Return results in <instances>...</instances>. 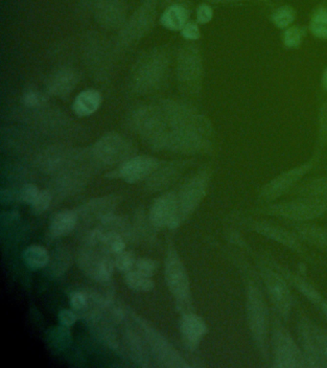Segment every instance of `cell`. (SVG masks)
<instances>
[{
  "instance_id": "obj_1",
  "label": "cell",
  "mask_w": 327,
  "mask_h": 368,
  "mask_svg": "<svg viewBox=\"0 0 327 368\" xmlns=\"http://www.w3.org/2000/svg\"><path fill=\"white\" fill-rule=\"evenodd\" d=\"M166 280L170 292L176 299L178 310L183 315L190 313L192 303H191L190 278L179 254L173 248H170L167 251Z\"/></svg>"
},
{
  "instance_id": "obj_2",
  "label": "cell",
  "mask_w": 327,
  "mask_h": 368,
  "mask_svg": "<svg viewBox=\"0 0 327 368\" xmlns=\"http://www.w3.org/2000/svg\"><path fill=\"white\" fill-rule=\"evenodd\" d=\"M168 60L161 52L149 53L137 63L132 74V84L135 91L147 94L155 91L166 78Z\"/></svg>"
},
{
  "instance_id": "obj_3",
  "label": "cell",
  "mask_w": 327,
  "mask_h": 368,
  "mask_svg": "<svg viewBox=\"0 0 327 368\" xmlns=\"http://www.w3.org/2000/svg\"><path fill=\"white\" fill-rule=\"evenodd\" d=\"M209 184V174L206 172H201L183 184L180 194L177 195L176 218L173 221L169 229H178L195 211L206 194Z\"/></svg>"
},
{
  "instance_id": "obj_4",
  "label": "cell",
  "mask_w": 327,
  "mask_h": 368,
  "mask_svg": "<svg viewBox=\"0 0 327 368\" xmlns=\"http://www.w3.org/2000/svg\"><path fill=\"white\" fill-rule=\"evenodd\" d=\"M135 322L137 323L140 331L142 332L143 337L148 344L156 361L161 367L172 368L188 367L185 360L180 356L179 352L176 350L169 341L166 340L161 334L151 326L150 324L142 317L134 315Z\"/></svg>"
},
{
  "instance_id": "obj_5",
  "label": "cell",
  "mask_w": 327,
  "mask_h": 368,
  "mask_svg": "<svg viewBox=\"0 0 327 368\" xmlns=\"http://www.w3.org/2000/svg\"><path fill=\"white\" fill-rule=\"evenodd\" d=\"M300 341L308 367H327V333L312 322L300 323Z\"/></svg>"
},
{
  "instance_id": "obj_6",
  "label": "cell",
  "mask_w": 327,
  "mask_h": 368,
  "mask_svg": "<svg viewBox=\"0 0 327 368\" xmlns=\"http://www.w3.org/2000/svg\"><path fill=\"white\" fill-rule=\"evenodd\" d=\"M248 319L255 343L263 354H267L268 312L260 291L254 286L248 290Z\"/></svg>"
},
{
  "instance_id": "obj_7",
  "label": "cell",
  "mask_w": 327,
  "mask_h": 368,
  "mask_svg": "<svg viewBox=\"0 0 327 368\" xmlns=\"http://www.w3.org/2000/svg\"><path fill=\"white\" fill-rule=\"evenodd\" d=\"M273 350L276 367H308L304 353L300 350L293 338L280 325L273 330Z\"/></svg>"
},
{
  "instance_id": "obj_8",
  "label": "cell",
  "mask_w": 327,
  "mask_h": 368,
  "mask_svg": "<svg viewBox=\"0 0 327 368\" xmlns=\"http://www.w3.org/2000/svg\"><path fill=\"white\" fill-rule=\"evenodd\" d=\"M178 79L183 91L196 92L201 86L203 63L199 50L194 46H186L180 50L177 68Z\"/></svg>"
},
{
  "instance_id": "obj_9",
  "label": "cell",
  "mask_w": 327,
  "mask_h": 368,
  "mask_svg": "<svg viewBox=\"0 0 327 368\" xmlns=\"http://www.w3.org/2000/svg\"><path fill=\"white\" fill-rule=\"evenodd\" d=\"M132 145L121 134L109 132L101 137L92 148L95 160L106 165L122 163L129 160Z\"/></svg>"
},
{
  "instance_id": "obj_10",
  "label": "cell",
  "mask_w": 327,
  "mask_h": 368,
  "mask_svg": "<svg viewBox=\"0 0 327 368\" xmlns=\"http://www.w3.org/2000/svg\"><path fill=\"white\" fill-rule=\"evenodd\" d=\"M327 210L326 201L316 200L307 198L304 200L295 201L272 206L271 212L276 216L284 218L305 221V220L317 218Z\"/></svg>"
},
{
  "instance_id": "obj_11",
  "label": "cell",
  "mask_w": 327,
  "mask_h": 368,
  "mask_svg": "<svg viewBox=\"0 0 327 368\" xmlns=\"http://www.w3.org/2000/svg\"><path fill=\"white\" fill-rule=\"evenodd\" d=\"M262 277L273 305L281 316L288 317L292 298L285 281L278 274L269 269H262Z\"/></svg>"
},
{
  "instance_id": "obj_12",
  "label": "cell",
  "mask_w": 327,
  "mask_h": 368,
  "mask_svg": "<svg viewBox=\"0 0 327 368\" xmlns=\"http://www.w3.org/2000/svg\"><path fill=\"white\" fill-rule=\"evenodd\" d=\"M158 167L159 161L156 158L138 156L124 161L118 170L119 177L128 184H137L150 177Z\"/></svg>"
},
{
  "instance_id": "obj_13",
  "label": "cell",
  "mask_w": 327,
  "mask_h": 368,
  "mask_svg": "<svg viewBox=\"0 0 327 368\" xmlns=\"http://www.w3.org/2000/svg\"><path fill=\"white\" fill-rule=\"evenodd\" d=\"M311 167L312 165L310 163H307L279 175L263 187L260 196L263 198H267V200L279 197L293 186L295 184H297L310 170Z\"/></svg>"
},
{
  "instance_id": "obj_14",
  "label": "cell",
  "mask_w": 327,
  "mask_h": 368,
  "mask_svg": "<svg viewBox=\"0 0 327 368\" xmlns=\"http://www.w3.org/2000/svg\"><path fill=\"white\" fill-rule=\"evenodd\" d=\"M178 208L177 195L166 193L156 198L151 206L149 218L154 227H164L171 226L176 218Z\"/></svg>"
},
{
  "instance_id": "obj_15",
  "label": "cell",
  "mask_w": 327,
  "mask_h": 368,
  "mask_svg": "<svg viewBox=\"0 0 327 368\" xmlns=\"http://www.w3.org/2000/svg\"><path fill=\"white\" fill-rule=\"evenodd\" d=\"M180 328L186 348L191 349V350L198 346L202 338L207 333L206 323L200 317L193 314L192 312L183 315Z\"/></svg>"
},
{
  "instance_id": "obj_16",
  "label": "cell",
  "mask_w": 327,
  "mask_h": 368,
  "mask_svg": "<svg viewBox=\"0 0 327 368\" xmlns=\"http://www.w3.org/2000/svg\"><path fill=\"white\" fill-rule=\"evenodd\" d=\"M78 83V75L73 70L65 68L56 72L49 81V91L57 96H65L73 91Z\"/></svg>"
},
{
  "instance_id": "obj_17",
  "label": "cell",
  "mask_w": 327,
  "mask_h": 368,
  "mask_svg": "<svg viewBox=\"0 0 327 368\" xmlns=\"http://www.w3.org/2000/svg\"><path fill=\"white\" fill-rule=\"evenodd\" d=\"M118 203V198L114 196L93 198L81 208L82 215L87 218L100 220L113 213V209Z\"/></svg>"
},
{
  "instance_id": "obj_18",
  "label": "cell",
  "mask_w": 327,
  "mask_h": 368,
  "mask_svg": "<svg viewBox=\"0 0 327 368\" xmlns=\"http://www.w3.org/2000/svg\"><path fill=\"white\" fill-rule=\"evenodd\" d=\"M102 96L94 89H87L77 95L73 102V111L80 118L93 115L100 108Z\"/></svg>"
},
{
  "instance_id": "obj_19",
  "label": "cell",
  "mask_w": 327,
  "mask_h": 368,
  "mask_svg": "<svg viewBox=\"0 0 327 368\" xmlns=\"http://www.w3.org/2000/svg\"><path fill=\"white\" fill-rule=\"evenodd\" d=\"M69 163V152L62 147H52L45 150L39 158V164L45 172L60 171Z\"/></svg>"
},
{
  "instance_id": "obj_20",
  "label": "cell",
  "mask_w": 327,
  "mask_h": 368,
  "mask_svg": "<svg viewBox=\"0 0 327 368\" xmlns=\"http://www.w3.org/2000/svg\"><path fill=\"white\" fill-rule=\"evenodd\" d=\"M78 214L74 210H63L56 214L50 224V231L54 236H65L75 229Z\"/></svg>"
},
{
  "instance_id": "obj_21",
  "label": "cell",
  "mask_w": 327,
  "mask_h": 368,
  "mask_svg": "<svg viewBox=\"0 0 327 368\" xmlns=\"http://www.w3.org/2000/svg\"><path fill=\"white\" fill-rule=\"evenodd\" d=\"M125 340H126L128 348H129L130 354H132L134 362L140 367H148L150 359H149L147 348H146V344H147L146 341H143L137 333L132 330H128L125 334Z\"/></svg>"
},
{
  "instance_id": "obj_22",
  "label": "cell",
  "mask_w": 327,
  "mask_h": 368,
  "mask_svg": "<svg viewBox=\"0 0 327 368\" xmlns=\"http://www.w3.org/2000/svg\"><path fill=\"white\" fill-rule=\"evenodd\" d=\"M180 170V167L178 163H169L162 168L158 167L149 179V187L153 190L162 189L176 179Z\"/></svg>"
},
{
  "instance_id": "obj_23",
  "label": "cell",
  "mask_w": 327,
  "mask_h": 368,
  "mask_svg": "<svg viewBox=\"0 0 327 368\" xmlns=\"http://www.w3.org/2000/svg\"><path fill=\"white\" fill-rule=\"evenodd\" d=\"M188 13L180 5H173L161 15V23L164 27L171 31L182 30L187 21Z\"/></svg>"
},
{
  "instance_id": "obj_24",
  "label": "cell",
  "mask_w": 327,
  "mask_h": 368,
  "mask_svg": "<svg viewBox=\"0 0 327 368\" xmlns=\"http://www.w3.org/2000/svg\"><path fill=\"white\" fill-rule=\"evenodd\" d=\"M23 259L30 269H39L49 264V255L42 246L33 245L26 248L23 253Z\"/></svg>"
},
{
  "instance_id": "obj_25",
  "label": "cell",
  "mask_w": 327,
  "mask_h": 368,
  "mask_svg": "<svg viewBox=\"0 0 327 368\" xmlns=\"http://www.w3.org/2000/svg\"><path fill=\"white\" fill-rule=\"evenodd\" d=\"M257 231L262 233L263 235L278 241V242L283 243L289 248H297L299 243L297 240L295 239L294 236H292L289 232H286L285 230L278 229L273 226H270L267 224H260L257 227Z\"/></svg>"
},
{
  "instance_id": "obj_26",
  "label": "cell",
  "mask_w": 327,
  "mask_h": 368,
  "mask_svg": "<svg viewBox=\"0 0 327 368\" xmlns=\"http://www.w3.org/2000/svg\"><path fill=\"white\" fill-rule=\"evenodd\" d=\"M125 281L127 285L132 290L137 291V292H150L155 288V282L152 280L150 277L142 274V272L135 271H130L126 272L125 277Z\"/></svg>"
},
{
  "instance_id": "obj_27",
  "label": "cell",
  "mask_w": 327,
  "mask_h": 368,
  "mask_svg": "<svg viewBox=\"0 0 327 368\" xmlns=\"http://www.w3.org/2000/svg\"><path fill=\"white\" fill-rule=\"evenodd\" d=\"M122 18H123V11L116 4L106 5L99 11L101 23L107 27H116L121 25Z\"/></svg>"
},
{
  "instance_id": "obj_28",
  "label": "cell",
  "mask_w": 327,
  "mask_h": 368,
  "mask_svg": "<svg viewBox=\"0 0 327 368\" xmlns=\"http://www.w3.org/2000/svg\"><path fill=\"white\" fill-rule=\"evenodd\" d=\"M302 194L307 198L316 200L326 201L327 202V177L314 179L302 188Z\"/></svg>"
},
{
  "instance_id": "obj_29",
  "label": "cell",
  "mask_w": 327,
  "mask_h": 368,
  "mask_svg": "<svg viewBox=\"0 0 327 368\" xmlns=\"http://www.w3.org/2000/svg\"><path fill=\"white\" fill-rule=\"evenodd\" d=\"M310 30L317 38L327 39V9L321 8L313 15L310 21Z\"/></svg>"
},
{
  "instance_id": "obj_30",
  "label": "cell",
  "mask_w": 327,
  "mask_h": 368,
  "mask_svg": "<svg viewBox=\"0 0 327 368\" xmlns=\"http://www.w3.org/2000/svg\"><path fill=\"white\" fill-rule=\"evenodd\" d=\"M300 234L310 243L321 247H327V230L317 227H302L299 229Z\"/></svg>"
},
{
  "instance_id": "obj_31",
  "label": "cell",
  "mask_w": 327,
  "mask_h": 368,
  "mask_svg": "<svg viewBox=\"0 0 327 368\" xmlns=\"http://www.w3.org/2000/svg\"><path fill=\"white\" fill-rule=\"evenodd\" d=\"M296 18V13L289 6L279 7L273 13V23L278 28L284 29L291 25Z\"/></svg>"
},
{
  "instance_id": "obj_32",
  "label": "cell",
  "mask_w": 327,
  "mask_h": 368,
  "mask_svg": "<svg viewBox=\"0 0 327 368\" xmlns=\"http://www.w3.org/2000/svg\"><path fill=\"white\" fill-rule=\"evenodd\" d=\"M105 238H104V245L111 253L118 254L125 250L126 247V240L118 232L104 231Z\"/></svg>"
},
{
  "instance_id": "obj_33",
  "label": "cell",
  "mask_w": 327,
  "mask_h": 368,
  "mask_svg": "<svg viewBox=\"0 0 327 368\" xmlns=\"http://www.w3.org/2000/svg\"><path fill=\"white\" fill-rule=\"evenodd\" d=\"M304 38V32L299 27L286 29L283 34V44L287 49H297Z\"/></svg>"
},
{
  "instance_id": "obj_34",
  "label": "cell",
  "mask_w": 327,
  "mask_h": 368,
  "mask_svg": "<svg viewBox=\"0 0 327 368\" xmlns=\"http://www.w3.org/2000/svg\"><path fill=\"white\" fill-rule=\"evenodd\" d=\"M135 254L132 251L123 250L121 253L116 254L114 264L119 272H128L132 271V267L135 266Z\"/></svg>"
},
{
  "instance_id": "obj_35",
  "label": "cell",
  "mask_w": 327,
  "mask_h": 368,
  "mask_svg": "<svg viewBox=\"0 0 327 368\" xmlns=\"http://www.w3.org/2000/svg\"><path fill=\"white\" fill-rule=\"evenodd\" d=\"M135 267L137 272L150 277H153L158 271V263L156 260L150 258L137 259Z\"/></svg>"
},
{
  "instance_id": "obj_36",
  "label": "cell",
  "mask_w": 327,
  "mask_h": 368,
  "mask_svg": "<svg viewBox=\"0 0 327 368\" xmlns=\"http://www.w3.org/2000/svg\"><path fill=\"white\" fill-rule=\"evenodd\" d=\"M52 202L51 193L47 191V190H42L39 191L38 197L35 201L33 205L34 210L37 213H42L45 210H47L50 206V203Z\"/></svg>"
},
{
  "instance_id": "obj_37",
  "label": "cell",
  "mask_w": 327,
  "mask_h": 368,
  "mask_svg": "<svg viewBox=\"0 0 327 368\" xmlns=\"http://www.w3.org/2000/svg\"><path fill=\"white\" fill-rule=\"evenodd\" d=\"M39 193V188L35 184H28L25 185L20 191V198L27 205H33Z\"/></svg>"
},
{
  "instance_id": "obj_38",
  "label": "cell",
  "mask_w": 327,
  "mask_h": 368,
  "mask_svg": "<svg viewBox=\"0 0 327 368\" xmlns=\"http://www.w3.org/2000/svg\"><path fill=\"white\" fill-rule=\"evenodd\" d=\"M89 304V293L85 292H76L71 296L70 305L74 311L81 312Z\"/></svg>"
},
{
  "instance_id": "obj_39",
  "label": "cell",
  "mask_w": 327,
  "mask_h": 368,
  "mask_svg": "<svg viewBox=\"0 0 327 368\" xmlns=\"http://www.w3.org/2000/svg\"><path fill=\"white\" fill-rule=\"evenodd\" d=\"M319 137L327 144V103L321 106L319 113Z\"/></svg>"
},
{
  "instance_id": "obj_40",
  "label": "cell",
  "mask_w": 327,
  "mask_h": 368,
  "mask_svg": "<svg viewBox=\"0 0 327 368\" xmlns=\"http://www.w3.org/2000/svg\"><path fill=\"white\" fill-rule=\"evenodd\" d=\"M180 31H182L183 38L190 39V41H196L201 36L200 29H199L198 25L192 23H186Z\"/></svg>"
},
{
  "instance_id": "obj_41",
  "label": "cell",
  "mask_w": 327,
  "mask_h": 368,
  "mask_svg": "<svg viewBox=\"0 0 327 368\" xmlns=\"http://www.w3.org/2000/svg\"><path fill=\"white\" fill-rule=\"evenodd\" d=\"M212 17H214V11L209 5L203 4L199 6L198 10H197V20H198L199 23L206 25L212 20Z\"/></svg>"
},
{
  "instance_id": "obj_42",
  "label": "cell",
  "mask_w": 327,
  "mask_h": 368,
  "mask_svg": "<svg viewBox=\"0 0 327 368\" xmlns=\"http://www.w3.org/2000/svg\"><path fill=\"white\" fill-rule=\"evenodd\" d=\"M77 314L74 313L71 310L65 309L62 310L59 314V322L63 326L70 327L73 326L74 323L77 322Z\"/></svg>"
},
{
  "instance_id": "obj_43",
  "label": "cell",
  "mask_w": 327,
  "mask_h": 368,
  "mask_svg": "<svg viewBox=\"0 0 327 368\" xmlns=\"http://www.w3.org/2000/svg\"><path fill=\"white\" fill-rule=\"evenodd\" d=\"M42 97L37 91H29L23 94V104L27 108H37L41 105Z\"/></svg>"
},
{
  "instance_id": "obj_44",
  "label": "cell",
  "mask_w": 327,
  "mask_h": 368,
  "mask_svg": "<svg viewBox=\"0 0 327 368\" xmlns=\"http://www.w3.org/2000/svg\"><path fill=\"white\" fill-rule=\"evenodd\" d=\"M323 86L324 87V89L327 91V68L326 70H324V72L323 74Z\"/></svg>"
},
{
  "instance_id": "obj_45",
  "label": "cell",
  "mask_w": 327,
  "mask_h": 368,
  "mask_svg": "<svg viewBox=\"0 0 327 368\" xmlns=\"http://www.w3.org/2000/svg\"><path fill=\"white\" fill-rule=\"evenodd\" d=\"M323 308H324V312H326V314L327 316V304H326V305H324Z\"/></svg>"
}]
</instances>
